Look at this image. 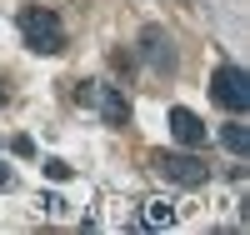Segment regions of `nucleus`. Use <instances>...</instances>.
<instances>
[{
  "instance_id": "f257e3e1",
  "label": "nucleus",
  "mask_w": 250,
  "mask_h": 235,
  "mask_svg": "<svg viewBox=\"0 0 250 235\" xmlns=\"http://www.w3.org/2000/svg\"><path fill=\"white\" fill-rule=\"evenodd\" d=\"M20 35H25V45L35 55H60L65 50V25H60V15L45 10V5H25L20 10Z\"/></svg>"
},
{
  "instance_id": "f03ea898",
  "label": "nucleus",
  "mask_w": 250,
  "mask_h": 235,
  "mask_svg": "<svg viewBox=\"0 0 250 235\" xmlns=\"http://www.w3.org/2000/svg\"><path fill=\"white\" fill-rule=\"evenodd\" d=\"M150 165H155L170 185H185V190H195V185L210 180V165H205L200 155H190V150H155Z\"/></svg>"
},
{
  "instance_id": "7ed1b4c3",
  "label": "nucleus",
  "mask_w": 250,
  "mask_h": 235,
  "mask_svg": "<svg viewBox=\"0 0 250 235\" xmlns=\"http://www.w3.org/2000/svg\"><path fill=\"white\" fill-rule=\"evenodd\" d=\"M210 100L220 105V110H230V115H245L250 110V75L240 65H215L210 75Z\"/></svg>"
},
{
  "instance_id": "20e7f679",
  "label": "nucleus",
  "mask_w": 250,
  "mask_h": 235,
  "mask_svg": "<svg viewBox=\"0 0 250 235\" xmlns=\"http://www.w3.org/2000/svg\"><path fill=\"white\" fill-rule=\"evenodd\" d=\"M140 55H145V65H150L155 75H175V45H170V35H165L160 25H145L140 30Z\"/></svg>"
},
{
  "instance_id": "39448f33",
  "label": "nucleus",
  "mask_w": 250,
  "mask_h": 235,
  "mask_svg": "<svg viewBox=\"0 0 250 235\" xmlns=\"http://www.w3.org/2000/svg\"><path fill=\"white\" fill-rule=\"evenodd\" d=\"M95 105H100V120L110 130H125L130 125V100H125L120 85H95Z\"/></svg>"
},
{
  "instance_id": "423d86ee",
  "label": "nucleus",
  "mask_w": 250,
  "mask_h": 235,
  "mask_svg": "<svg viewBox=\"0 0 250 235\" xmlns=\"http://www.w3.org/2000/svg\"><path fill=\"white\" fill-rule=\"evenodd\" d=\"M170 135H175L180 145H190V150H195V145H205V125H200V115H195V110L175 105V110H170Z\"/></svg>"
},
{
  "instance_id": "0eeeda50",
  "label": "nucleus",
  "mask_w": 250,
  "mask_h": 235,
  "mask_svg": "<svg viewBox=\"0 0 250 235\" xmlns=\"http://www.w3.org/2000/svg\"><path fill=\"white\" fill-rule=\"evenodd\" d=\"M220 145H225L230 155H250V130H245L240 120H225V125H220Z\"/></svg>"
},
{
  "instance_id": "6e6552de",
  "label": "nucleus",
  "mask_w": 250,
  "mask_h": 235,
  "mask_svg": "<svg viewBox=\"0 0 250 235\" xmlns=\"http://www.w3.org/2000/svg\"><path fill=\"white\" fill-rule=\"evenodd\" d=\"M145 225H150V230L175 225V205H170V200H145Z\"/></svg>"
},
{
  "instance_id": "1a4fd4ad",
  "label": "nucleus",
  "mask_w": 250,
  "mask_h": 235,
  "mask_svg": "<svg viewBox=\"0 0 250 235\" xmlns=\"http://www.w3.org/2000/svg\"><path fill=\"white\" fill-rule=\"evenodd\" d=\"M75 170L65 165V160H45V180H70Z\"/></svg>"
},
{
  "instance_id": "9d476101",
  "label": "nucleus",
  "mask_w": 250,
  "mask_h": 235,
  "mask_svg": "<svg viewBox=\"0 0 250 235\" xmlns=\"http://www.w3.org/2000/svg\"><path fill=\"white\" fill-rule=\"evenodd\" d=\"M75 100H80V105H95V85L80 80V85H75Z\"/></svg>"
},
{
  "instance_id": "9b49d317",
  "label": "nucleus",
  "mask_w": 250,
  "mask_h": 235,
  "mask_svg": "<svg viewBox=\"0 0 250 235\" xmlns=\"http://www.w3.org/2000/svg\"><path fill=\"white\" fill-rule=\"evenodd\" d=\"M10 150H15V155H35V140H30V135H15Z\"/></svg>"
},
{
  "instance_id": "f8f14e48",
  "label": "nucleus",
  "mask_w": 250,
  "mask_h": 235,
  "mask_svg": "<svg viewBox=\"0 0 250 235\" xmlns=\"http://www.w3.org/2000/svg\"><path fill=\"white\" fill-rule=\"evenodd\" d=\"M10 185H15V170H10L5 160H0V190H10Z\"/></svg>"
},
{
  "instance_id": "ddd939ff",
  "label": "nucleus",
  "mask_w": 250,
  "mask_h": 235,
  "mask_svg": "<svg viewBox=\"0 0 250 235\" xmlns=\"http://www.w3.org/2000/svg\"><path fill=\"white\" fill-rule=\"evenodd\" d=\"M5 100H10V90H5V85H0V105H5Z\"/></svg>"
}]
</instances>
